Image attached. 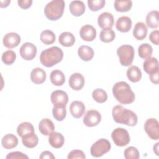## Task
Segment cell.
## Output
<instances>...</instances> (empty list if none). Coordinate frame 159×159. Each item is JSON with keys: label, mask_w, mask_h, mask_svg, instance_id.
<instances>
[{"label": "cell", "mask_w": 159, "mask_h": 159, "mask_svg": "<svg viewBox=\"0 0 159 159\" xmlns=\"http://www.w3.org/2000/svg\"><path fill=\"white\" fill-rule=\"evenodd\" d=\"M93 49L88 45H82L78 50V55L80 58L85 61H90L94 57Z\"/></svg>", "instance_id": "25"}, {"label": "cell", "mask_w": 159, "mask_h": 159, "mask_svg": "<svg viewBox=\"0 0 159 159\" xmlns=\"http://www.w3.org/2000/svg\"><path fill=\"white\" fill-rule=\"evenodd\" d=\"M55 35L50 30L47 29L42 32L40 34V40L45 45H51L55 41Z\"/></svg>", "instance_id": "33"}, {"label": "cell", "mask_w": 159, "mask_h": 159, "mask_svg": "<svg viewBox=\"0 0 159 159\" xmlns=\"http://www.w3.org/2000/svg\"><path fill=\"white\" fill-rule=\"evenodd\" d=\"M22 142L27 148H34L39 143V138L35 132L29 134L22 138Z\"/></svg>", "instance_id": "31"}, {"label": "cell", "mask_w": 159, "mask_h": 159, "mask_svg": "<svg viewBox=\"0 0 159 159\" xmlns=\"http://www.w3.org/2000/svg\"><path fill=\"white\" fill-rule=\"evenodd\" d=\"M50 99L53 106L66 107L68 101V96L66 92L62 90H55L52 93Z\"/></svg>", "instance_id": "11"}, {"label": "cell", "mask_w": 159, "mask_h": 159, "mask_svg": "<svg viewBox=\"0 0 159 159\" xmlns=\"http://www.w3.org/2000/svg\"><path fill=\"white\" fill-rule=\"evenodd\" d=\"M149 40L155 45H158L159 43V32L158 30L152 31L149 35Z\"/></svg>", "instance_id": "43"}, {"label": "cell", "mask_w": 159, "mask_h": 159, "mask_svg": "<svg viewBox=\"0 0 159 159\" xmlns=\"http://www.w3.org/2000/svg\"><path fill=\"white\" fill-rule=\"evenodd\" d=\"M144 130L148 136L153 140L159 139V124L155 118L148 119L144 124Z\"/></svg>", "instance_id": "8"}, {"label": "cell", "mask_w": 159, "mask_h": 159, "mask_svg": "<svg viewBox=\"0 0 159 159\" xmlns=\"http://www.w3.org/2000/svg\"><path fill=\"white\" fill-rule=\"evenodd\" d=\"M65 3L63 0L50 1L44 8L46 17L50 20H57L61 17L65 9Z\"/></svg>", "instance_id": "4"}, {"label": "cell", "mask_w": 159, "mask_h": 159, "mask_svg": "<svg viewBox=\"0 0 159 159\" xmlns=\"http://www.w3.org/2000/svg\"><path fill=\"white\" fill-rule=\"evenodd\" d=\"M63 58V50L58 47H52L43 50L40 55V63L46 67H52L60 63Z\"/></svg>", "instance_id": "3"}, {"label": "cell", "mask_w": 159, "mask_h": 159, "mask_svg": "<svg viewBox=\"0 0 159 159\" xmlns=\"http://www.w3.org/2000/svg\"><path fill=\"white\" fill-rule=\"evenodd\" d=\"M116 37V34L111 29H103L99 34L100 40L104 43H109L112 42Z\"/></svg>", "instance_id": "35"}, {"label": "cell", "mask_w": 159, "mask_h": 159, "mask_svg": "<svg viewBox=\"0 0 159 159\" xmlns=\"http://www.w3.org/2000/svg\"><path fill=\"white\" fill-rule=\"evenodd\" d=\"M48 142L52 147L60 148L63 145L65 139L61 134L57 132H53L49 135Z\"/></svg>", "instance_id": "21"}, {"label": "cell", "mask_w": 159, "mask_h": 159, "mask_svg": "<svg viewBox=\"0 0 159 159\" xmlns=\"http://www.w3.org/2000/svg\"><path fill=\"white\" fill-rule=\"evenodd\" d=\"M36 46L30 42H25L22 45L19 49V53L21 57L25 60H33L37 54Z\"/></svg>", "instance_id": "9"}, {"label": "cell", "mask_w": 159, "mask_h": 159, "mask_svg": "<svg viewBox=\"0 0 159 159\" xmlns=\"http://www.w3.org/2000/svg\"><path fill=\"white\" fill-rule=\"evenodd\" d=\"M146 23L151 29H156L159 25V12L158 11H152L146 17Z\"/></svg>", "instance_id": "29"}, {"label": "cell", "mask_w": 159, "mask_h": 159, "mask_svg": "<svg viewBox=\"0 0 159 159\" xmlns=\"http://www.w3.org/2000/svg\"><path fill=\"white\" fill-rule=\"evenodd\" d=\"M70 111L73 117L76 119L80 118L85 112L84 104L81 101H74L70 106Z\"/></svg>", "instance_id": "16"}, {"label": "cell", "mask_w": 159, "mask_h": 159, "mask_svg": "<svg viewBox=\"0 0 159 159\" xmlns=\"http://www.w3.org/2000/svg\"><path fill=\"white\" fill-rule=\"evenodd\" d=\"M16 58V54L13 50H8L3 52L1 57V60L2 62L7 65H12L15 61Z\"/></svg>", "instance_id": "38"}, {"label": "cell", "mask_w": 159, "mask_h": 159, "mask_svg": "<svg viewBox=\"0 0 159 159\" xmlns=\"http://www.w3.org/2000/svg\"><path fill=\"white\" fill-rule=\"evenodd\" d=\"M39 158H40V159H45V158L54 159V158H55V157L50 151H43L40 155Z\"/></svg>", "instance_id": "45"}, {"label": "cell", "mask_w": 159, "mask_h": 159, "mask_svg": "<svg viewBox=\"0 0 159 159\" xmlns=\"http://www.w3.org/2000/svg\"><path fill=\"white\" fill-rule=\"evenodd\" d=\"M111 143L106 139H101L94 143L91 147V155L94 157H100L109 152Z\"/></svg>", "instance_id": "6"}, {"label": "cell", "mask_w": 159, "mask_h": 159, "mask_svg": "<svg viewBox=\"0 0 159 159\" xmlns=\"http://www.w3.org/2000/svg\"><path fill=\"white\" fill-rule=\"evenodd\" d=\"M92 97L94 100L98 103H103L107 99V94L106 92L101 88L94 89L92 93Z\"/></svg>", "instance_id": "37"}, {"label": "cell", "mask_w": 159, "mask_h": 159, "mask_svg": "<svg viewBox=\"0 0 159 159\" xmlns=\"http://www.w3.org/2000/svg\"><path fill=\"white\" fill-rule=\"evenodd\" d=\"M124 155L126 159H138L140 157V153L138 149L132 146L127 147L124 150Z\"/></svg>", "instance_id": "39"}, {"label": "cell", "mask_w": 159, "mask_h": 159, "mask_svg": "<svg viewBox=\"0 0 159 159\" xmlns=\"http://www.w3.org/2000/svg\"><path fill=\"white\" fill-rule=\"evenodd\" d=\"M6 159H22V158H29V157L25 154L20 152H12L9 153L6 157Z\"/></svg>", "instance_id": "42"}, {"label": "cell", "mask_w": 159, "mask_h": 159, "mask_svg": "<svg viewBox=\"0 0 159 159\" xmlns=\"http://www.w3.org/2000/svg\"><path fill=\"white\" fill-rule=\"evenodd\" d=\"M142 72L140 68L137 66H130L127 71V76L132 83H137L142 78Z\"/></svg>", "instance_id": "28"}, {"label": "cell", "mask_w": 159, "mask_h": 159, "mask_svg": "<svg viewBox=\"0 0 159 159\" xmlns=\"http://www.w3.org/2000/svg\"><path fill=\"white\" fill-rule=\"evenodd\" d=\"M153 48L152 46L147 43H142L138 47L139 56L142 58H147L152 56Z\"/></svg>", "instance_id": "34"}, {"label": "cell", "mask_w": 159, "mask_h": 159, "mask_svg": "<svg viewBox=\"0 0 159 159\" xmlns=\"http://www.w3.org/2000/svg\"><path fill=\"white\" fill-rule=\"evenodd\" d=\"M46 77V72L40 68H34L30 73V80L36 84L43 83L45 81Z\"/></svg>", "instance_id": "20"}, {"label": "cell", "mask_w": 159, "mask_h": 159, "mask_svg": "<svg viewBox=\"0 0 159 159\" xmlns=\"http://www.w3.org/2000/svg\"><path fill=\"white\" fill-rule=\"evenodd\" d=\"M17 133L19 136L23 137L29 134L34 133V128L33 125L28 122L20 123L17 128Z\"/></svg>", "instance_id": "30"}, {"label": "cell", "mask_w": 159, "mask_h": 159, "mask_svg": "<svg viewBox=\"0 0 159 159\" xmlns=\"http://www.w3.org/2000/svg\"><path fill=\"white\" fill-rule=\"evenodd\" d=\"M68 159H74V158H86V155L84 152L80 150H73L71 151L67 157Z\"/></svg>", "instance_id": "41"}, {"label": "cell", "mask_w": 159, "mask_h": 159, "mask_svg": "<svg viewBox=\"0 0 159 159\" xmlns=\"http://www.w3.org/2000/svg\"><path fill=\"white\" fill-rule=\"evenodd\" d=\"M111 138L116 145L119 147L125 146L130 141L128 131L121 127L116 128L112 132Z\"/></svg>", "instance_id": "7"}, {"label": "cell", "mask_w": 159, "mask_h": 159, "mask_svg": "<svg viewBox=\"0 0 159 159\" xmlns=\"http://www.w3.org/2000/svg\"><path fill=\"white\" fill-rule=\"evenodd\" d=\"M1 144L5 149H12L17 145L18 139L15 135L12 134H8L2 137Z\"/></svg>", "instance_id": "24"}, {"label": "cell", "mask_w": 159, "mask_h": 159, "mask_svg": "<svg viewBox=\"0 0 159 159\" xmlns=\"http://www.w3.org/2000/svg\"><path fill=\"white\" fill-rule=\"evenodd\" d=\"M84 78L80 73H75L72 74L69 78L70 87L75 91L81 89L84 85Z\"/></svg>", "instance_id": "15"}, {"label": "cell", "mask_w": 159, "mask_h": 159, "mask_svg": "<svg viewBox=\"0 0 159 159\" xmlns=\"http://www.w3.org/2000/svg\"><path fill=\"white\" fill-rule=\"evenodd\" d=\"M11 3V1L6 0V1H1V7H6L9 6Z\"/></svg>", "instance_id": "47"}, {"label": "cell", "mask_w": 159, "mask_h": 159, "mask_svg": "<svg viewBox=\"0 0 159 159\" xmlns=\"http://www.w3.org/2000/svg\"><path fill=\"white\" fill-rule=\"evenodd\" d=\"M117 55L119 58L120 64L124 66L130 65L134 60L135 51L132 46L123 45L117 49Z\"/></svg>", "instance_id": "5"}, {"label": "cell", "mask_w": 159, "mask_h": 159, "mask_svg": "<svg viewBox=\"0 0 159 159\" xmlns=\"http://www.w3.org/2000/svg\"><path fill=\"white\" fill-rule=\"evenodd\" d=\"M114 6L116 11L125 12L130 11L132 6V2L130 0L115 1Z\"/></svg>", "instance_id": "32"}, {"label": "cell", "mask_w": 159, "mask_h": 159, "mask_svg": "<svg viewBox=\"0 0 159 159\" xmlns=\"http://www.w3.org/2000/svg\"><path fill=\"white\" fill-rule=\"evenodd\" d=\"M147 30V25L142 22H139L134 26L133 35L137 40H142L146 37Z\"/></svg>", "instance_id": "22"}, {"label": "cell", "mask_w": 159, "mask_h": 159, "mask_svg": "<svg viewBox=\"0 0 159 159\" xmlns=\"http://www.w3.org/2000/svg\"><path fill=\"white\" fill-rule=\"evenodd\" d=\"M143 70L148 74L151 75L158 71V61L155 57L146 58L143 63Z\"/></svg>", "instance_id": "17"}, {"label": "cell", "mask_w": 159, "mask_h": 159, "mask_svg": "<svg viewBox=\"0 0 159 159\" xmlns=\"http://www.w3.org/2000/svg\"><path fill=\"white\" fill-rule=\"evenodd\" d=\"M80 35L83 40L91 42L96 39V30L93 25L86 24L81 27L80 30Z\"/></svg>", "instance_id": "13"}, {"label": "cell", "mask_w": 159, "mask_h": 159, "mask_svg": "<svg viewBox=\"0 0 159 159\" xmlns=\"http://www.w3.org/2000/svg\"><path fill=\"white\" fill-rule=\"evenodd\" d=\"M150 79L153 83L155 84H158V71L150 75Z\"/></svg>", "instance_id": "46"}, {"label": "cell", "mask_w": 159, "mask_h": 159, "mask_svg": "<svg viewBox=\"0 0 159 159\" xmlns=\"http://www.w3.org/2000/svg\"><path fill=\"white\" fill-rule=\"evenodd\" d=\"M52 114L55 119L58 121H62L66 116V107L65 106H53L52 109Z\"/></svg>", "instance_id": "36"}, {"label": "cell", "mask_w": 159, "mask_h": 159, "mask_svg": "<svg viewBox=\"0 0 159 159\" xmlns=\"http://www.w3.org/2000/svg\"><path fill=\"white\" fill-rule=\"evenodd\" d=\"M70 11L72 15L74 16H80L85 11L86 7L84 2L81 1H73L70 2Z\"/></svg>", "instance_id": "23"}, {"label": "cell", "mask_w": 159, "mask_h": 159, "mask_svg": "<svg viewBox=\"0 0 159 159\" xmlns=\"http://www.w3.org/2000/svg\"><path fill=\"white\" fill-rule=\"evenodd\" d=\"M18 5L20 7L24 9H26L29 8L32 4V0H19L17 1Z\"/></svg>", "instance_id": "44"}, {"label": "cell", "mask_w": 159, "mask_h": 159, "mask_svg": "<svg viewBox=\"0 0 159 159\" xmlns=\"http://www.w3.org/2000/svg\"><path fill=\"white\" fill-rule=\"evenodd\" d=\"M101 120V115L96 110L91 109L88 111L83 117L84 124L89 127L98 125Z\"/></svg>", "instance_id": "10"}, {"label": "cell", "mask_w": 159, "mask_h": 159, "mask_svg": "<svg viewBox=\"0 0 159 159\" xmlns=\"http://www.w3.org/2000/svg\"><path fill=\"white\" fill-rule=\"evenodd\" d=\"M39 130L43 135H49L55 130L53 122L48 118L42 119L39 124Z\"/></svg>", "instance_id": "18"}, {"label": "cell", "mask_w": 159, "mask_h": 159, "mask_svg": "<svg viewBox=\"0 0 159 159\" xmlns=\"http://www.w3.org/2000/svg\"><path fill=\"white\" fill-rule=\"evenodd\" d=\"M132 20L127 16H121L116 21V27L121 32H127L132 27Z\"/></svg>", "instance_id": "19"}, {"label": "cell", "mask_w": 159, "mask_h": 159, "mask_svg": "<svg viewBox=\"0 0 159 159\" xmlns=\"http://www.w3.org/2000/svg\"><path fill=\"white\" fill-rule=\"evenodd\" d=\"M21 38L16 32H9L6 34L2 39L4 45L8 48H13L20 43Z\"/></svg>", "instance_id": "14"}, {"label": "cell", "mask_w": 159, "mask_h": 159, "mask_svg": "<svg viewBox=\"0 0 159 159\" xmlns=\"http://www.w3.org/2000/svg\"><path fill=\"white\" fill-rule=\"evenodd\" d=\"M87 2L91 11H98L104 7L106 1L104 0H88Z\"/></svg>", "instance_id": "40"}, {"label": "cell", "mask_w": 159, "mask_h": 159, "mask_svg": "<svg viewBox=\"0 0 159 159\" xmlns=\"http://www.w3.org/2000/svg\"><path fill=\"white\" fill-rule=\"evenodd\" d=\"M112 93L116 99L122 104H131L135 99L130 85L125 81L116 83L112 87Z\"/></svg>", "instance_id": "1"}, {"label": "cell", "mask_w": 159, "mask_h": 159, "mask_svg": "<svg viewBox=\"0 0 159 159\" xmlns=\"http://www.w3.org/2000/svg\"><path fill=\"white\" fill-rule=\"evenodd\" d=\"M59 43L63 47H70L73 45L75 42V37L70 32H62L58 38Z\"/></svg>", "instance_id": "26"}, {"label": "cell", "mask_w": 159, "mask_h": 159, "mask_svg": "<svg viewBox=\"0 0 159 159\" xmlns=\"http://www.w3.org/2000/svg\"><path fill=\"white\" fill-rule=\"evenodd\" d=\"M51 83L55 86H61L65 81L64 73L60 70H53L50 75Z\"/></svg>", "instance_id": "27"}, {"label": "cell", "mask_w": 159, "mask_h": 159, "mask_svg": "<svg viewBox=\"0 0 159 159\" xmlns=\"http://www.w3.org/2000/svg\"><path fill=\"white\" fill-rule=\"evenodd\" d=\"M98 23L102 30L111 29L114 23V16L110 12H102L98 17Z\"/></svg>", "instance_id": "12"}, {"label": "cell", "mask_w": 159, "mask_h": 159, "mask_svg": "<svg viewBox=\"0 0 159 159\" xmlns=\"http://www.w3.org/2000/svg\"><path fill=\"white\" fill-rule=\"evenodd\" d=\"M112 115L116 123L130 127L135 125L138 121L137 116L134 112L124 108L121 105H117L113 107Z\"/></svg>", "instance_id": "2"}, {"label": "cell", "mask_w": 159, "mask_h": 159, "mask_svg": "<svg viewBox=\"0 0 159 159\" xmlns=\"http://www.w3.org/2000/svg\"><path fill=\"white\" fill-rule=\"evenodd\" d=\"M158 144L159 143L157 142L155 146H153V152L155 153L157 155H158Z\"/></svg>", "instance_id": "48"}]
</instances>
